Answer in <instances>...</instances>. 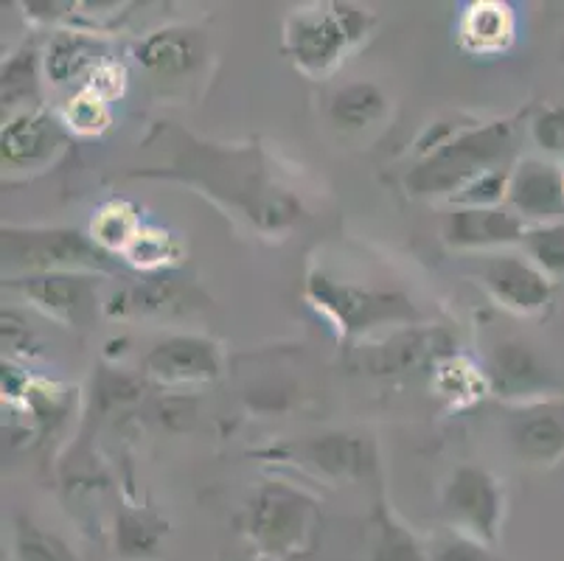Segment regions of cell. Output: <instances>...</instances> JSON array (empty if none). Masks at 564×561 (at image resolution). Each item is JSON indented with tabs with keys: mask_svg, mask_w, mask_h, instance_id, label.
<instances>
[{
	"mask_svg": "<svg viewBox=\"0 0 564 561\" xmlns=\"http://www.w3.org/2000/svg\"><path fill=\"white\" fill-rule=\"evenodd\" d=\"M321 517L310 497L295 488L264 486L250 508V537L253 544L273 561H290L310 553L315 544Z\"/></svg>",
	"mask_w": 564,
	"mask_h": 561,
	"instance_id": "7a4b0ae2",
	"label": "cell"
},
{
	"mask_svg": "<svg viewBox=\"0 0 564 561\" xmlns=\"http://www.w3.org/2000/svg\"><path fill=\"white\" fill-rule=\"evenodd\" d=\"M495 370L497 385L506 390H528L533 385L545 382V368L536 359V354L522 343H502L495 352Z\"/></svg>",
	"mask_w": 564,
	"mask_h": 561,
	"instance_id": "ac0fdd59",
	"label": "cell"
},
{
	"mask_svg": "<svg viewBox=\"0 0 564 561\" xmlns=\"http://www.w3.org/2000/svg\"><path fill=\"white\" fill-rule=\"evenodd\" d=\"M382 112V90L368 85V82H357V85L343 87L340 93H335V99H332V118H335V123H340V127H348V130H360L366 123L377 121Z\"/></svg>",
	"mask_w": 564,
	"mask_h": 561,
	"instance_id": "d6986e66",
	"label": "cell"
},
{
	"mask_svg": "<svg viewBox=\"0 0 564 561\" xmlns=\"http://www.w3.org/2000/svg\"><path fill=\"white\" fill-rule=\"evenodd\" d=\"M525 228L511 208H455L444 219V239L453 247H497L522 239Z\"/></svg>",
	"mask_w": 564,
	"mask_h": 561,
	"instance_id": "9c48e42d",
	"label": "cell"
},
{
	"mask_svg": "<svg viewBox=\"0 0 564 561\" xmlns=\"http://www.w3.org/2000/svg\"><path fill=\"white\" fill-rule=\"evenodd\" d=\"M18 287L40 309L56 317H70V321H76L94 303L90 301V284L85 278L68 276V272H43V276L23 278Z\"/></svg>",
	"mask_w": 564,
	"mask_h": 561,
	"instance_id": "7c38bea8",
	"label": "cell"
},
{
	"mask_svg": "<svg viewBox=\"0 0 564 561\" xmlns=\"http://www.w3.org/2000/svg\"><path fill=\"white\" fill-rule=\"evenodd\" d=\"M138 236V216L127 203H110L94 219V241L107 250H127Z\"/></svg>",
	"mask_w": 564,
	"mask_h": 561,
	"instance_id": "ffe728a7",
	"label": "cell"
},
{
	"mask_svg": "<svg viewBox=\"0 0 564 561\" xmlns=\"http://www.w3.org/2000/svg\"><path fill=\"white\" fill-rule=\"evenodd\" d=\"M3 259L40 272L101 267V250L76 230H3Z\"/></svg>",
	"mask_w": 564,
	"mask_h": 561,
	"instance_id": "277c9868",
	"label": "cell"
},
{
	"mask_svg": "<svg viewBox=\"0 0 564 561\" xmlns=\"http://www.w3.org/2000/svg\"><path fill=\"white\" fill-rule=\"evenodd\" d=\"M59 132L51 123L48 116L43 112H20L12 121L3 127V161L14 163V166H29V163H37L43 158H48L54 152V147H59Z\"/></svg>",
	"mask_w": 564,
	"mask_h": 561,
	"instance_id": "8fae6325",
	"label": "cell"
},
{
	"mask_svg": "<svg viewBox=\"0 0 564 561\" xmlns=\"http://www.w3.org/2000/svg\"><path fill=\"white\" fill-rule=\"evenodd\" d=\"M531 261L542 272L562 276L564 272V225H545V228L525 230L522 236Z\"/></svg>",
	"mask_w": 564,
	"mask_h": 561,
	"instance_id": "603a6c76",
	"label": "cell"
},
{
	"mask_svg": "<svg viewBox=\"0 0 564 561\" xmlns=\"http://www.w3.org/2000/svg\"><path fill=\"white\" fill-rule=\"evenodd\" d=\"M147 370L161 382H208L219 374L217 348L199 337H169L152 348Z\"/></svg>",
	"mask_w": 564,
	"mask_h": 561,
	"instance_id": "ba28073f",
	"label": "cell"
},
{
	"mask_svg": "<svg viewBox=\"0 0 564 561\" xmlns=\"http://www.w3.org/2000/svg\"><path fill=\"white\" fill-rule=\"evenodd\" d=\"M460 43L475 54H495L514 37V14L500 0H480L460 18Z\"/></svg>",
	"mask_w": 564,
	"mask_h": 561,
	"instance_id": "4fadbf2b",
	"label": "cell"
},
{
	"mask_svg": "<svg viewBox=\"0 0 564 561\" xmlns=\"http://www.w3.org/2000/svg\"><path fill=\"white\" fill-rule=\"evenodd\" d=\"M480 278L502 306L522 312V315L540 312L551 298V284H547L545 272L533 261L517 259V256L486 259L480 265Z\"/></svg>",
	"mask_w": 564,
	"mask_h": 561,
	"instance_id": "52a82bcc",
	"label": "cell"
},
{
	"mask_svg": "<svg viewBox=\"0 0 564 561\" xmlns=\"http://www.w3.org/2000/svg\"><path fill=\"white\" fill-rule=\"evenodd\" d=\"M433 561H500L489 550V544L469 533H455V537L441 539L433 550Z\"/></svg>",
	"mask_w": 564,
	"mask_h": 561,
	"instance_id": "4316f807",
	"label": "cell"
},
{
	"mask_svg": "<svg viewBox=\"0 0 564 561\" xmlns=\"http://www.w3.org/2000/svg\"><path fill=\"white\" fill-rule=\"evenodd\" d=\"M169 253V241L161 234H138L132 239V245L127 247V256H130L132 265H161Z\"/></svg>",
	"mask_w": 564,
	"mask_h": 561,
	"instance_id": "1f68e13d",
	"label": "cell"
},
{
	"mask_svg": "<svg viewBox=\"0 0 564 561\" xmlns=\"http://www.w3.org/2000/svg\"><path fill=\"white\" fill-rule=\"evenodd\" d=\"M368 31V18L348 3H329L323 9L292 14L286 23V51L295 56L301 68L329 71L354 40Z\"/></svg>",
	"mask_w": 564,
	"mask_h": 561,
	"instance_id": "3957f363",
	"label": "cell"
},
{
	"mask_svg": "<svg viewBox=\"0 0 564 561\" xmlns=\"http://www.w3.org/2000/svg\"><path fill=\"white\" fill-rule=\"evenodd\" d=\"M101 45L94 37H87L82 31H59L48 45L45 68H48L51 82L65 85L82 74H94L101 65Z\"/></svg>",
	"mask_w": 564,
	"mask_h": 561,
	"instance_id": "2e32d148",
	"label": "cell"
},
{
	"mask_svg": "<svg viewBox=\"0 0 564 561\" xmlns=\"http://www.w3.org/2000/svg\"><path fill=\"white\" fill-rule=\"evenodd\" d=\"M312 461L337 477H360L373 466L371 444L354 435H323L310 444Z\"/></svg>",
	"mask_w": 564,
	"mask_h": 561,
	"instance_id": "e0dca14e",
	"label": "cell"
},
{
	"mask_svg": "<svg viewBox=\"0 0 564 561\" xmlns=\"http://www.w3.org/2000/svg\"><path fill=\"white\" fill-rule=\"evenodd\" d=\"M135 54L138 62L152 74L177 76L194 68V62L199 60V45L192 31L163 29L143 40Z\"/></svg>",
	"mask_w": 564,
	"mask_h": 561,
	"instance_id": "5bb4252c",
	"label": "cell"
},
{
	"mask_svg": "<svg viewBox=\"0 0 564 561\" xmlns=\"http://www.w3.org/2000/svg\"><path fill=\"white\" fill-rule=\"evenodd\" d=\"M533 138L542 149H551V152L564 149V107L542 112L533 123Z\"/></svg>",
	"mask_w": 564,
	"mask_h": 561,
	"instance_id": "d6a6232c",
	"label": "cell"
},
{
	"mask_svg": "<svg viewBox=\"0 0 564 561\" xmlns=\"http://www.w3.org/2000/svg\"><path fill=\"white\" fill-rule=\"evenodd\" d=\"M509 205L520 219H553L564 214V177L551 163H520L509 180Z\"/></svg>",
	"mask_w": 564,
	"mask_h": 561,
	"instance_id": "30bf717a",
	"label": "cell"
},
{
	"mask_svg": "<svg viewBox=\"0 0 564 561\" xmlns=\"http://www.w3.org/2000/svg\"><path fill=\"white\" fill-rule=\"evenodd\" d=\"M509 180L511 177L506 172L491 169V172L480 174L478 180H471L455 199L460 205H469V208H495L502 197H509Z\"/></svg>",
	"mask_w": 564,
	"mask_h": 561,
	"instance_id": "d4e9b609",
	"label": "cell"
},
{
	"mask_svg": "<svg viewBox=\"0 0 564 561\" xmlns=\"http://www.w3.org/2000/svg\"><path fill=\"white\" fill-rule=\"evenodd\" d=\"M388 352H379L371 359L373 370H399L408 363H415V357L424 352V337L422 334H399L397 339L388 343Z\"/></svg>",
	"mask_w": 564,
	"mask_h": 561,
	"instance_id": "83f0119b",
	"label": "cell"
},
{
	"mask_svg": "<svg viewBox=\"0 0 564 561\" xmlns=\"http://www.w3.org/2000/svg\"><path fill=\"white\" fill-rule=\"evenodd\" d=\"M310 295L326 315L335 317L346 332H362L384 321H408L413 306L408 298L388 292H366L357 287H340L323 276H312Z\"/></svg>",
	"mask_w": 564,
	"mask_h": 561,
	"instance_id": "5b68a950",
	"label": "cell"
},
{
	"mask_svg": "<svg viewBox=\"0 0 564 561\" xmlns=\"http://www.w3.org/2000/svg\"><path fill=\"white\" fill-rule=\"evenodd\" d=\"M158 528L150 522V519L138 517V514H124L118 519V531L116 542L121 555L127 559H141V555H150L152 550L158 548Z\"/></svg>",
	"mask_w": 564,
	"mask_h": 561,
	"instance_id": "cb8c5ba5",
	"label": "cell"
},
{
	"mask_svg": "<svg viewBox=\"0 0 564 561\" xmlns=\"http://www.w3.org/2000/svg\"><path fill=\"white\" fill-rule=\"evenodd\" d=\"M511 152V127L506 121H491L480 130L460 132L438 143L413 172L408 174V188L413 194L464 192L471 180L491 172Z\"/></svg>",
	"mask_w": 564,
	"mask_h": 561,
	"instance_id": "6da1fadb",
	"label": "cell"
},
{
	"mask_svg": "<svg viewBox=\"0 0 564 561\" xmlns=\"http://www.w3.org/2000/svg\"><path fill=\"white\" fill-rule=\"evenodd\" d=\"M511 439L531 461H553L564 452V408L531 410L517 421Z\"/></svg>",
	"mask_w": 564,
	"mask_h": 561,
	"instance_id": "9a60e30c",
	"label": "cell"
},
{
	"mask_svg": "<svg viewBox=\"0 0 564 561\" xmlns=\"http://www.w3.org/2000/svg\"><path fill=\"white\" fill-rule=\"evenodd\" d=\"M14 553L18 561H76L68 544L56 533L43 531L32 522H20L14 533Z\"/></svg>",
	"mask_w": 564,
	"mask_h": 561,
	"instance_id": "44dd1931",
	"label": "cell"
},
{
	"mask_svg": "<svg viewBox=\"0 0 564 561\" xmlns=\"http://www.w3.org/2000/svg\"><path fill=\"white\" fill-rule=\"evenodd\" d=\"M371 561H424V553L410 531H404L388 514H379Z\"/></svg>",
	"mask_w": 564,
	"mask_h": 561,
	"instance_id": "7402d4cb",
	"label": "cell"
},
{
	"mask_svg": "<svg viewBox=\"0 0 564 561\" xmlns=\"http://www.w3.org/2000/svg\"><path fill=\"white\" fill-rule=\"evenodd\" d=\"M34 93V54H20L9 62V68L3 71V101L14 105L18 99Z\"/></svg>",
	"mask_w": 564,
	"mask_h": 561,
	"instance_id": "f1b7e54d",
	"label": "cell"
},
{
	"mask_svg": "<svg viewBox=\"0 0 564 561\" xmlns=\"http://www.w3.org/2000/svg\"><path fill=\"white\" fill-rule=\"evenodd\" d=\"M107 121H110V116H107V101L99 99L87 87L76 99H70L68 123L79 132H99Z\"/></svg>",
	"mask_w": 564,
	"mask_h": 561,
	"instance_id": "484cf974",
	"label": "cell"
},
{
	"mask_svg": "<svg viewBox=\"0 0 564 561\" xmlns=\"http://www.w3.org/2000/svg\"><path fill=\"white\" fill-rule=\"evenodd\" d=\"M87 90L96 93L99 99L110 101L116 96H121L124 90V68L116 65V62H101L99 68H94V74L87 76Z\"/></svg>",
	"mask_w": 564,
	"mask_h": 561,
	"instance_id": "4dcf8cb0",
	"label": "cell"
},
{
	"mask_svg": "<svg viewBox=\"0 0 564 561\" xmlns=\"http://www.w3.org/2000/svg\"><path fill=\"white\" fill-rule=\"evenodd\" d=\"M447 511L464 525L469 537L491 544L500 525V488L478 466H460L444 494Z\"/></svg>",
	"mask_w": 564,
	"mask_h": 561,
	"instance_id": "8992f818",
	"label": "cell"
},
{
	"mask_svg": "<svg viewBox=\"0 0 564 561\" xmlns=\"http://www.w3.org/2000/svg\"><path fill=\"white\" fill-rule=\"evenodd\" d=\"M177 287L163 284V281H150L143 290H132L127 295V309H135V312H163V309L177 306Z\"/></svg>",
	"mask_w": 564,
	"mask_h": 561,
	"instance_id": "f546056e",
	"label": "cell"
}]
</instances>
